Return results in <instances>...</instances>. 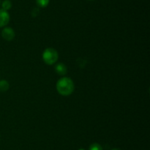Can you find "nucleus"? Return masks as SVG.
Masks as SVG:
<instances>
[{"label":"nucleus","mask_w":150,"mask_h":150,"mask_svg":"<svg viewBox=\"0 0 150 150\" xmlns=\"http://www.w3.org/2000/svg\"><path fill=\"white\" fill-rule=\"evenodd\" d=\"M1 0H0V5H1Z\"/></svg>","instance_id":"nucleus-13"},{"label":"nucleus","mask_w":150,"mask_h":150,"mask_svg":"<svg viewBox=\"0 0 150 150\" xmlns=\"http://www.w3.org/2000/svg\"><path fill=\"white\" fill-rule=\"evenodd\" d=\"M55 71L59 75H65L67 72V69L65 65L62 63H57L55 66Z\"/></svg>","instance_id":"nucleus-5"},{"label":"nucleus","mask_w":150,"mask_h":150,"mask_svg":"<svg viewBox=\"0 0 150 150\" xmlns=\"http://www.w3.org/2000/svg\"><path fill=\"white\" fill-rule=\"evenodd\" d=\"M39 13V10H38V8H34L33 10H32V16H34V17H35V16H37V15Z\"/></svg>","instance_id":"nucleus-10"},{"label":"nucleus","mask_w":150,"mask_h":150,"mask_svg":"<svg viewBox=\"0 0 150 150\" xmlns=\"http://www.w3.org/2000/svg\"><path fill=\"white\" fill-rule=\"evenodd\" d=\"M89 150H103V147L101 146L100 144H98V143H94L92 145L89 146Z\"/></svg>","instance_id":"nucleus-9"},{"label":"nucleus","mask_w":150,"mask_h":150,"mask_svg":"<svg viewBox=\"0 0 150 150\" xmlns=\"http://www.w3.org/2000/svg\"><path fill=\"white\" fill-rule=\"evenodd\" d=\"M88 1H92V0H88Z\"/></svg>","instance_id":"nucleus-14"},{"label":"nucleus","mask_w":150,"mask_h":150,"mask_svg":"<svg viewBox=\"0 0 150 150\" xmlns=\"http://www.w3.org/2000/svg\"><path fill=\"white\" fill-rule=\"evenodd\" d=\"M10 88V84L7 80L2 79L0 80V92H5Z\"/></svg>","instance_id":"nucleus-6"},{"label":"nucleus","mask_w":150,"mask_h":150,"mask_svg":"<svg viewBox=\"0 0 150 150\" xmlns=\"http://www.w3.org/2000/svg\"><path fill=\"white\" fill-rule=\"evenodd\" d=\"M10 14L3 9H0V27L6 26L10 21Z\"/></svg>","instance_id":"nucleus-4"},{"label":"nucleus","mask_w":150,"mask_h":150,"mask_svg":"<svg viewBox=\"0 0 150 150\" xmlns=\"http://www.w3.org/2000/svg\"><path fill=\"white\" fill-rule=\"evenodd\" d=\"M1 7H2L1 9H3V10L7 11V10H9L10 9H11L12 2L10 0H4V1H2V3L1 4Z\"/></svg>","instance_id":"nucleus-7"},{"label":"nucleus","mask_w":150,"mask_h":150,"mask_svg":"<svg viewBox=\"0 0 150 150\" xmlns=\"http://www.w3.org/2000/svg\"><path fill=\"white\" fill-rule=\"evenodd\" d=\"M1 36L5 41H11L14 39L16 34L12 27H4L1 30Z\"/></svg>","instance_id":"nucleus-3"},{"label":"nucleus","mask_w":150,"mask_h":150,"mask_svg":"<svg viewBox=\"0 0 150 150\" xmlns=\"http://www.w3.org/2000/svg\"><path fill=\"white\" fill-rule=\"evenodd\" d=\"M59 54L56 49L53 48H47L42 53V60L47 65H53L58 60Z\"/></svg>","instance_id":"nucleus-2"},{"label":"nucleus","mask_w":150,"mask_h":150,"mask_svg":"<svg viewBox=\"0 0 150 150\" xmlns=\"http://www.w3.org/2000/svg\"><path fill=\"white\" fill-rule=\"evenodd\" d=\"M79 150H84V149H79Z\"/></svg>","instance_id":"nucleus-12"},{"label":"nucleus","mask_w":150,"mask_h":150,"mask_svg":"<svg viewBox=\"0 0 150 150\" xmlns=\"http://www.w3.org/2000/svg\"><path fill=\"white\" fill-rule=\"evenodd\" d=\"M112 150H122V149H120L119 148H115V149H113Z\"/></svg>","instance_id":"nucleus-11"},{"label":"nucleus","mask_w":150,"mask_h":150,"mask_svg":"<svg viewBox=\"0 0 150 150\" xmlns=\"http://www.w3.org/2000/svg\"><path fill=\"white\" fill-rule=\"evenodd\" d=\"M75 89V85L73 81L70 77L64 76L57 81V90L59 94L64 96H70L73 94Z\"/></svg>","instance_id":"nucleus-1"},{"label":"nucleus","mask_w":150,"mask_h":150,"mask_svg":"<svg viewBox=\"0 0 150 150\" xmlns=\"http://www.w3.org/2000/svg\"><path fill=\"white\" fill-rule=\"evenodd\" d=\"M50 0H36L37 4L40 7H46L49 4Z\"/></svg>","instance_id":"nucleus-8"}]
</instances>
